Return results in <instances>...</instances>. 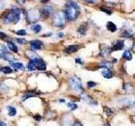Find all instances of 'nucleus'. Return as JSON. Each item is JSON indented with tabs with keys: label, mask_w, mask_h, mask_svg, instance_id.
Returning <instances> with one entry per match:
<instances>
[{
	"label": "nucleus",
	"mask_w": 135,
	"mask_h": 126,
	"mask_svg": "<svg viewBox=\"0 0 135 126\" xmlns=\"http://www.w3.org/2000/svg\"><path fill=\"white\" fill-rule=\"evenodd\" d=\"M66 9L63 11L65 14L66 19H69V20H74L78 17V15L80 12V8L78 3L74 1L67 2L66 3Z\"/></svg>",
	"instance_id": "obj_1"
},
{
	"label": "nucleus",
	"mask_w": 135,
	"mask_h": 126,
	"mask_svg": "<svg viewBox=\"0 0 135 126\" xmlns=\"http://www.w3.org/2000/svg\"><path fill=\"white\" fill-rule=\"evenodd\" d=\"M20 10L19 8H13L7 13V14L3 18V20L5 24H16L19 20Z\"/></svg>",
	"instance_id": "obj_2"
},
{
	"label": "nucleus",
	"mask_w": 135,
	"mask_h": 126,
	"mask_svg": "<svg viewBox=\"0 0 135 126\" xmlns=\"http://www.w3.org/2000/svg\"><path fill=\"white\" fill-rule=\"evenodd\" d=\"M65 14L63 11H60V12H57L54 16V25L58 26V27H61L64 25L65 23Z\"/></svg>",
	"instance_id": "obj_3"
},
{
	"label": "nucleus",
	"mask_w": 135,
	"mask_h": 126,
	"mask_svg": "<svg viewBox=\"0 0 135 126\" xmlns=\"http://www.w3.org/2000/svg\"><path fill=\"white\" fill-rule=\"evenodd\" d=\"M69 84L73 89L76 92H81L82 89H83L80 80L79 78H77V77H71L69 79Z\"/></svg>",
	"instance_id": "obj_4"
},
{
	"label": "nucleus",
	"mask_w": 135,
	"mask_h": 126,
	"mask_svg": "<svg viewBox=\"0 0 135 126\" xmlns=\"http://www.w3.org/2000/svg\"><path fill=\"white\" fill-rule=\"evenodd\" d=\"M27 18L29 21L35 22L40 18V12L37 9H30L27 13Z\"/></svg>",
	"instance_id": "obj_5"
},
{
	"label": "nucleus",
	"mask_w": 135,
	"mask_h": 126,
	"mask_svg": "<svg viewBox=\"0 0 135 126\" xmlns=\"http://www.w3.org/2000/svg\"><path fill=\"white\" fill-rule=\"evenodd\" d=\"M81 98H83V100L85 101L89 105H94V106L97 105V102L95 101L94 99H93L90 96H89L88 94H86V93L81 94Z\"/></svg>",
	"instance_id": "obj_6"
},
{
	"label": "nucleus",
	"mask_w": 135,
	"mask_h": 126,
	"mask_svg": "<svg viewBox=\"0 0 135 126\" xmlns=\"http://www.w3.org/2000/svg\"><path fill=\"white\" fill-rule=\"evenodd\" d=\"M30 48H31L32 50H40L41 48V45H42V42L38 41V40H35V41H30Z\"/></svg>",
	"instance_id": "obj_7"
},
{
	"label": "nucleus",
	"mask_w": 135,
	"mask_h": 126,
	"mask_svg": "<svg viewBox=\"0 0 135 126\" xmlns=\"http://www.w3.org/2000/svg\"><path fill=\"white\" fill-rule=\"evenodd\" d=\"M123 46H124V41H117L116 44H114L112 45V47L111 48L112 51H117V50H123Z\"/></svg>",
	"instance_id": "obj_8"
},
{
	"label": "nucleus",
	"mask_w": 135,
	"mask_h": 126,
	"mask_svg": "<svg viewBox=\"0 0 135 126\" xmlns=\"http://www.w3.org/2000/svg\"><path fill=\"white\" fill-rule=\"evenodd\" d=\"M52 10H53V8H52L51 6H46L45 8H42V10H41V14L42 16H44L45 18L48 17L49 15L52 13Z\"/></svg>",
	"instance_id": "obj_9"
},
{
	"label": "nucleus",
	"mask_w": 135,
	"mask_h": 126,
	"mask_svg": "<svg viewBox=\"0 0 135 126\" xmlns=\"http://www.w3.org/2000/svg\"><path fill=\"white\" fill-rule=\"evenodd\" d=\"M35 61H36V69H38L40 71L46 70V63L42 61V60L38 58V59L35 60Z\"/></svg>",
	"instance_id": "obj_10"
},
{
	"label": "nucleus",
	"mask_w": 135,
	"mask_h": 126,
	"mask_svg": "<svg viewBox=\"0 0 135 126\" xmlns=\"http://www.w3.org/2000/svg\"><path fill=\"white\" fill-rule=\"evenodd\" d=\"M79 49V46L76 45H68L67 48H66L65 51L67 53H74L76 52L77 50Z\"/></svg>",
	"instance_id": "obj_11"
},
{
	"label": "nucleus",
	"mask_w": 135,
	"mask_h": 126,
	"mask_svg": "<svg viewBox=\"0 0 135 126\" xmlns=\"http://www.w3.org/2000/svg\"><path fill=\"white\" fill-rule=\"evenodd\" d=\"M27 68L29 71H30V72H32V71H35L36 69V62L35 60H30V61H29L28 65H27Z\"/></svg>",
	"instance_id": "obj_12"
},
{
	"label": "nucleus",
	"mask_w": 135,
	"mask_h": 126,
	"mask_svg": "<svg viewBox=\"0 0 135 126\" xmlns=\"http://www.w3.org/2000/svg\"><path fill=\"white\" fill-rule=\"evenodd\" d=\"M101 74H102V76L105 77V78H107V79H109L112 77V72H111L109 69H107V68H105V69L102 70Z\"/></svg>",
	"instance_id": "obj_13"
},
{
	"label": "nucleus",
	"mask_w": 135,
	"mask_h": 126,
	"mask_svg": "<svg viewBox=\"0 0 135 126\" xmlns=\"http://www.w3.org/2000/svg\"><path fill=\"white\" fill-rule=\"evenodd\" d=\"M107 29H108V30H110L111 32H115V31H116V30H117L116 25H115L113 22H111V21L107 23Z\"/></svg>",
	"instance_id": "obj_14"
},
{
	"label": "nucleus",
	"mask_w": 135,
	"mask_h": 126,
	"mask_svg": "<svg viewBox=\"0 0 135 126\" xmlns=\"http://www.w3.org/2000/svg\"><path fill=\"white\" fill-rule=\"evenodd\" d=\"M10 65L14 67V69L15 70H22L23 69V64L20 63V62H14V61H11L10 62Z\"/></svg>",
	"instance_id": "obj_15"
},
{
	"label": "nucleus",
	"mask_w": 135,
	"mask_h": 126,
	"mask_svg": "<svg viewBox=\"0 0 135 126\" xmlns=\"http://www.w3.org/2000/svg\"><path fill=\"white\" fill-rule=\"evenodd\" d=\"M8 49H9L11 51L14 52V53H17L18 52V47H17L16 45H14V43H11V42H8V43L7 44Z\"/></svg>",
	"instance_id": "obj_16"
},
{
	"label": "nucleus",
	"mask_w": 135,
	"mask_h": 126,
	"mask_svg": "<svg viewBox=\"0 0 135 126\" xmlns=\"http://www.w3.org/2000/svg\"><path fill=\"white\" fill-rule=\"evenodd\" d=\"M123 57L124 59L128 60V61H130V60H132V54H131V52H130L128 50H126L125 51L123 52Z\"/></svg>",
	"instance_id": "obj_17"
},
{
	"label": "nucleus",
	"mask_w": 135,
	"mask_h": 126,
	"mask_svg": "<svg viewBox=\"0 0 135 126\" xmlns=\"http://www.w3.org/2000/svg\"><path fill=\"white\" fill-rule=\"evenodd\" d=\"M8 115L9 116H14L17 113L16 109L14 107H12V106H8Z\"/></svg>",
	"instance_id": "obj_18"
},
{
	"label": "nucleus",
	"mask_w": 135,
	"mask_h": 126,
	"mask_svg": "<svg viewBox=\"0 0 135 126\" xmlns=\"http://www.w3.org/2000/svg\"><path fill=\"white\" fill-rule=\"evenodd\" d=\"M134 35V33L133 32L132 30H124L123 33V36L127 37V38H130V37H132Z\"/></svg>",
	"instance_id": "obj_19"
},
{
	"label": "nucleus",
	"mask_w": 135,
	"mask_h": 126,
	"mask_svg": "<svg viewBox=\"0 0 135 126\" xmlns=\"http://www.w3.org/2000/svg\"><path fill=\"white\" fill-rule=\"evenodd\" d=\"M31 30L35 33H39L41 30V26L40 25H34L31 26Z\"/></svg>",
	"instance_id": "obj_20"
},
{
	"label": "nucleus",
	"mask_w": 135,
	"mask_h": 126,
	"mask_svg": "<svg viewBox=\"0 0 135 126\" xmlns=\"http://www.w3.org/2000/svg\"><path fill=\"white\" fill-rule=\"evenodd\" d=\"M1 71L3 72V73H6V74L12 73V72H13V70L11 69L10 67H2V68H1Z\"/></svg>",
	"instance_id": "obj_21"
},
{
	"label": "nucleus",
	"mask_w": 135,
	"mask_h": 126,
	"mask_svg": "<svg viewBox=\"0 0 135 126\" xmlns=\"http://www.w3.org/2000/svg\"><path fill=\"white\" fill-rule=\"evenodd\" d=\"M78 32L80 33L81 35H85L86 34V27H85V26H84V25H81L80 27L79 28Z\"/></svg>",
	"instance_id": "obj_22"
},
{
	"label": "nucleus",
	"mask_w": 135,
	"mask_h": 126,
	"mask_svg": "<svg viewBox=\"0 0 135 126\" xmlns=\"http://www.w3.org/2000/svg\"><path fill=\"white\" fill-rule=\"evenodd\" d=\"M104 110H105L106 114H107L108 116L111 115V114H112L114 113V110L113 109H109V108H107V107H104Z\"/></svg>",
	"instance_id": "obj_23"
},
{
	"label": "nucleus",
	"mask_w": 135,
	"mask_h": 126,
	"mask_svg": "<svg viewBox=\"0 0 135 126\" xmlns=\"http://www.w3.org/2000/svg\"><path fill=\"white\" fill-rule=\"evenodd\" d=\"M101 67H103L105 68H107V69H108V68H110L111 67H112V64H111L110 62H107V61H104V62H102L101 64Z\"/></svg>",
	"instance_id": "obj_24"
},
{
	"label": "nucleus",
	"mask_w": 135,
	"mask_h": 126,
	"mask_svg": "<svg viewBox=\"0 0 135 126\" xmlns=\"http://www.w3.org/2000/svg\"><path fill=\"white\" fill-rule=\"evenodd\" d=\"M68 107L70 108L71 110H75L78 108V106H77L76 103H68Z\"/></svg>",
	"instance_id": "obj_25"
},
{
	"label": "nucleus",
	"mask_w": 135,
	"mask_h": 126,
	"mask_svg": "<svg viewBox=\"0 0 135 126\" xmlns=\"http://www.w3.org/2000/svg\"><path fill=\"white\" fill-rule=\"evenodd\" d=\"M16 34L18 35H26V31L25 30H19L18 31L16 32Z\"/></svg>",
	"instance_id": "obj_26"
},
{
	"label": "nucleus",
	"mask_w": 135,
	"mask_h": 126,
	"mask_svg": "<svg viewBox=\"0 0 135 126\" xmlns=\"http://www.w3.org/2000/svg\"><path fill=\"white\" fill-rule=\"evenodd\" d=\"M34 96H35L34 93H27V94H25V96L23 97V100H25V99L30 98H31V97H34Z\"/></svg>",
	"instance_id": "obj_27"
},
{
	"label": "nucleus",
	"mask_w": 135,
	"mask_h": 126,
	"mask_svg": "<svg viewBox=\"0 0 135 126\" xmlns=\"http://www.w3.org/2000/svg\"><path fill=\"white\" fill-rule=\"evenodd\" d=\"M88 84V87H96V83H94V82H89V83H87Z\"/></svg>",
	"instance_id": "obj_28"
},
{
	"label": "nucleus",
	"mask_w": 135,
	"mask_h": 126,
	"mask_svg": "<svg viewBox=\"0 0 135 126\" xmlns=\"http://www.w3.org/2000/svg\"><path fill=\"white\" fill-rule=\"evenodd\" d=\"M101 11H103V12L107 13V14H112V11H110L109 9H107V8H101Z\"/></svg>",
	"instance_id": "obj_29"
},
{
	"label": "nucleus",
	"mask_w": 135,
	"mask_h": 126,
	"mask_svg": "<svg viewBox=\"0 0 135 126\" xmlns=\"http://www.w3.org/2000/svg\"><path fill=\"white\" fill-rule=\"evenodd\" d=\"M17 41H18L19 44H25L26 42H27V41L25 39H17Z\"/></svg>",
	"instance_id": "obj_30"
},
{
	"label": "nucleus",
	"mask_w": 135,
	"mask_h": 126,
	"mask_svg": "<svg viewBox=\"0 0 135 126\" xmlns=\"http://www.w3.org/2000/svg\"><path fill=\"white\" fill-rule=\"evenodd\" d=\"M6 37V35L4 34V33L3 32H0V39H2V38H5Z\"/></svg>",
	"instance_id": "obj_31"
},
{
	"label": "nucleus",
	"mask_w": 135,
	"mask_h": 126,
	"mask_svg": "<svg viewBox=\"0 0 135 126\" xmlns=\"http://www.w3.org/2000/svg\"><path fill=\"white\" fill-rule=\"evenodd\" d=\"M75 62H76V63H79V64H82V61H81L80 58H77V59H75Z\"/></svg>",
	"instance_id": "obj_32"
},
{
	"label": "nucleus",
	"mask_w": 135,
	"mask_h": 126,
	"mask_svg": "<svg viewBox=\"0 0 135 126\" xmlns=\"http://www.w3.org/2000/svg\"><path fill=\"white\" fill-rule=\"evenodd\" d=\"M0 126H7V124L3 121H0Z\"/></svg>",
	"instance_id": "obj_33"
},
{
	"label": "nucleus",
	"mask_w": 135,
	"mask_h": 126,
	"mask_svg": "<svg viewBox=\"0 0 135 126\" xmlns=\"http://www.w3.org/2000/svg\"><path fill=\"white\" fill-rule=\"evenodd\" d=\"M57 35H58V37H59V38H63L64 35H63V33L60 32V33H58V34H57Z\"/></svg>",
	"instance_id": "obj_34"
},
{
	"label": "nucleus",
	"mask_w": 135,
	"mask_h": 126,
	"mask_svg": "<svg viewBox=\"0 0 135 126\" xmlns=\"http://www.w3.org/2000/svg\"><path fill=\"white\" fill-rule=\"evenodd\" d=\"M41 116H39V115L35 116V119H36V120H40V119H41Z\"/></svg>",
	"instance_id": "obj_35"
},
{
	"label": "nucleus",
	"mask_w": 135,
	"mask_h": 126,
	"mask_svg": "<svg viewBox=\"0 0 135 126\" xmlns=\"http://www.w3.org/2000/svg\"><path fill=\"white\" fill-rule=\"evenodd\" d=\"M3 6H4V3L3 2H0V8H3Z\"/></svg>",
	"instance_id": "obj_36"
},
{
	"label": "nucleus",
	"mask_w": 135,
	"mask_h": 126,
	"mask_svg": "<svg viewBox=\"0 0 135 126\" xmlns=\"http://www.w3.org/2000/svg\"><path fill=\"white\" fill-rule=\"evenodd\" d=\"M72 126H82V125H81L79 123H75V124H74V125H73Z\"/></svg>",
	"instance_id": "obj_37"
},
{
	"label": "nucleus",
	"mask_w": 135,
	"mask_h": 126,
	"mask_svg": "<svg viewBox=\"0 0 135 126\" xmlns=\"http://www.w3.org/2000/svg\"><path fill=\"white\" fill-rule=\"evenodd\" d=\"M18 3H25V1H17Z\"/></svg>",
	"instance_id": "obj_38"
},
{
	"label": "nucleus",
	"mask_w": 135,
	"mask_h": 126,
	"mask_svg": "<svg viewBox=\"0 0 135 126\" xmlns=\"http://www.w3.org/2000/svg\"><path fill=\"white\" fill-rule=\"evenodd\" d=\"M133 49H134V50L135 51V44H134V48H133Z\"/></svg>",
	"instance_id": "obj_39"
},
{
	"label": "nucleus",
	"mask_w": 135,
	"mask_h": 126,
	"mask_svg": "<svg viewBox=\"0 0 135 126\" xmlns=\"http://www.w3.org/2000/svg\"><path fill=\"white\" fill-rule=\"evenodd\" d=\"M106 126H110L109 125H106Z\"/></svg>",
	"instance_id": "obj_40"
},
{
	"label": "nucleus",
	"mask_w": 135,
	"mask_h": 126,
	"mask_svg": "<svg viewBox=\"0 0 135 126\" xmlns=\"http://www.w3.org/2000/svg\"><path fill=\"white\" fill-rule=\"evenodd\" d=\"M134 77H135V76H134Z\"/></svg>",
	"instance_id": "obj_41"
}]
</instances>
